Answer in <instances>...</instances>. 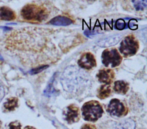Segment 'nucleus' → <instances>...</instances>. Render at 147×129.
I'll list each match as a JSON object with an SVG mask.
<instances>
[{"instance_id":"9d476101","label":"nucleus","mask_w":147,"mask_h":129,"mask_svg":"<svg viewBox=\"0 0 147 129\" xmlns=\"http://www.w3.org/2000/svg\"><path fill=\"white\" fill-rule=\"evenodd\" d=\"M72 23L73 21L71 19L67 17L62 15L56 16L48 22L49 24L56 26H67Z\"/></svg>"},{"instance_id":"4be33fe9","label":"nucleus","mask_w":147,"mask_h":129,"mask_svg":"<svg viewBox=\"0 0 147 129\" xmlns=\"http://www.w3.org/2000/svg\"><path fill=\"white\" fill-rule=\"evenodd\" d=\"M24 129H36V128H35L34 127H31V126H26V127H25Z\"/></svg>"},{"instance_id":"f03ea898","label":"nucleus","mask_w":147,"mask_h":129,"mask_svg":"<svg viewBox=\"0 0 147 129\" xmlns=\"http://www.w3.org/2000/svg\"><path fill=\"white\" fill-rule=\"evenodd\" d=\"M82 112L85 120L94 122L102 116L103 110L98 101L91 100L83 104L82 107Z\"/></svg>"},{"instance_id":"0eeeda50","label":"nucleus","mask_w":147,"mask_h":129,"mask_svg":"<svg viewBox=\"0 0 147 129\" xmlns=\"http://www.w3.org/2000/svg\"><path fill=\"white\" fill-rule=\"evenodd\" d=\"M64 119L68 124H72L78 122L80 119V111L79 108L74 104L67 107L64 111Z\"/></svg>"},{"instance_id":"423d86ee","label":"nucleus","mask_w":147,"mask_h":129,"mask_svg":"<svg viewBox=\"0 0 147 129\" xmlns=\"http://www.w3.org/2000/svg\"><path fill=\"white\" fill-rule=\"evenodd\" d=\"M78 65L82 68L90 70L96 66V61L94 56L90 52L83 53L78 61Z\"/></svg>"},{"instance_id":"20e7f679","label":"nucleus","mask_w":147,"mask_h":129,"mask_svg":"<svg viewBox=\"0 0 147 129\" xmlns=\"http://www.w3.org/2000/svg\"><path fill=\"white\" fill-rule=\"evenodd\" d=\"M101 57L102 63L106 67H117L119 65L122 60V57L115 48L105 49Z\"/></svg>"},{"instance_id":"39448f33","label":"nucleus","mask_w":147,"mask_h":129,"mask_svg":"<svg viewBox=\"0 0 147 129\" xmlns=\"http://www.w3.org/2000/svg\"><path fill=\"white\" fill-rule=\"evenodd\" d=\"M107 112L113 116L121 117L127 114V108L123 102L117 99H113L107 107Z\"/></svg>"},{"instance_id":"dca6fc26","label":"nucleus","mask_w":147,"mask_h":129,"mask_svg":"<svg viewBox=\"0 0 147 129\" xmlns=\"http://www.w3.org/2000/svg\"><path fill=\"white\" fill-rule=\"evenodd\" d=\"M115 28L118 30H122L125 28V22L122 19H118L115 22Z\"/></svg>"},{"instance_id":"7ed1b4c3","label":"nucleus","mask_w":147,"mask_h":129,"mask_svg":"<svg viewBox=\"0 0 147 129\" xmlns=\"http://www.w3.org/2000/svg\"><path fill=\"white\" fill-rule=\"evenodd\" d=\"M139 49V43L133 35L126 36L121 42L119 48L120 53L124 57L134 55Z\"/></svg>"},{"instance_id":"aec40b11","label":"nucleus","mask_w":147,"mask_h":129,"mask_svg":"<svg viewBox=\"0 0 147 129\" xmlns=\"http://www.w3.org/2000/svg\"><path fill=\"white\" fill-rule=\"evenodd\" d=\"M81 129H97L95 125L91 124H84Z\"/></svg>"},{"instance_id":"6ab92c4d","label":"nucleus","mask_w":147,"mask_h":129,"mask_svg":"<svg viewBox=\"0 0 147 129\" xmlns=\"http://www.w3.org/2000/svg\"><path fill=\"white\" fill-rule=\"evenodd\" d=\"M48 67V65H42L40 66L39 67H37L35 69H33V70L31 71V73L32 74H36L38 73L41 71H42L43 70H44L45 69H47Z\"/></svg>"},{"instance_id":"ddd939ff","label":"nucleus","mask_w":147,"mask_h":129,"mask_svg":"<svg viewBox=\"0 0 147 129\" xmlns=\"http://www.w3.org/2000/svg\"><path fill=\"white\" fill-rule=\"evenodd\" d=\"M111 93V85L107 84L101 85L97 91V97L100 99H104L108 97Z\"/></svg>"},{"instance_id":"412c9836","label":"nucleus","mask_w":147,"mask_h":129,"mask_svg":"<svg viewBox=\"0 0 147 129\" xmlns=\"http://www.w3.org/2000/svg\"><path fill=\"white\" fill-rule=\"evenodd\" d=\"M4 95H5L4 88H3V86L1 81H0V102L1 101L2 99H3Z\"/></svg>"},{"instance_id":"f257e3e1","label":"nucleus","mask_w":147,"mask_h":129,"mask_svg":"<svg viewBox=\"0 0 147 129\" xmlns=\"http://www.w3.org/2000/svg\"><path fill=\"white\" fill-rule=\"evenodd\" d=\"M21 14L24 19L33 22H41L48 16L46 8L34 4L25 5L22 9Z\"/></svg>"},{"instance_id":"6e6552de","label":"nucleus","mask_w":147,"mask_h":129,"mask_svg":"<svg viewBox=\"0 0 147 129\" xmlns=\"http://www.w3.org/2000/svg\"><path fill=\"white\" fill-rule=\"evenodd\" d=\"M96 77L99 82L110 85L115 77V73L111 69H102L96 74Z\"/></svg>"},{"instance_id":"9b49d317","label":"nucleus","mask_w":147,"mask_h":129,"mask_svg":"<svg viewBox=\"0 0 147 129\" xmlns=\"http://www.w3.org/2000/svg\"><path fill=\"white\" fill-rule=\"evenodd\" d=\"M129 89V83L123 80H118L114 83L113 89L117 93L125 95L128 91Z\"/></svg>"},{"instance_id":"f8f14e48","label":"nucleus","mask_w":147,"mask_h":129,"mask_svg":"<svg viewBox=\"0 0 147 129\" xmlns=\"http://www.w3.org/2000/svg\"><path fill=\"white\" fill-rule=\"evenodd\" d=\"M0 18L6 21L13 20L16 18V14L10 8L3 6L0 7Z\"/></svg>"},{"instance_id":"4468645a","label":"nucleus","mask_w":147,"mask_h":129,"mask_svg":"<svg viewBox=\"0 0 147 129\" xmlns=\"http://www.w3.org/2000/svg\"><path fill=\"white\" fill-rule=\"evenodd\" d=\"M18 99L17 97H10L4 103L3 108L6 111H13L18 106Z\"/></svg>"},{"instance_id":"1a4fd4ad","label":"nucleus","mask_w":147,"mask_h":129,"mask_svg":"<svg viewBox=\"0 0 147 129\" xmlns=\"http://www.w3.org/2000/svg\"><path fill=\"white\" fill-rule=\"evenodd\" d=\"M121 35H115L99 40L96 44L101 47H110L118 43L121 39Z\"/></svg>"},{"instance_id":"5701e85b","label":"nucleus","mask_w":147,"mask_h":129,"mask_svg":"<svg viewBox=\"0 0 147 129\" xmlns=\"http://www.w3.org/2000/svg\"><path fill=\"white\" fill-rule=\"evenodd\" d=\"M1 122H0V129H1Z\"/></svg>"},{"instance_id":"2eb2a0df","label":"nucleus","mask_w":147,"mask_h":129,"mask_svg":"<svg viewBox=\"0 0 147 129\" xmlns=\"http://www.w3.org/2000/svg\"><path fill=\"white\" fill-rule=\"evenodd\" d=\"M137 10H143L146 6V1H132Z\"/></svg>"},{"instance_id":"a211bd4d","label":"nucleus","mask_w":147,"mask_h":129,"mask_svg":"<svg viewBox=\"0 0 147 129\" xmlns=\"http://www.w3.org/2000/svg\"><path fill=\"white\" fill-rule=\"evenodd\" d=\"M9 129H21V124L17 120L12 122L9 124Z\"/></svg>"},{"instance_id":"f3484780","label":"nucleus","mask_w":147,"mask_h":129,"mask_svg":"<svg viewBox=\"0 0 147 129\" xmlns=\"http://www.w3.org/2000/svg\"><path fill=\"white\" fill-rule=\"evenodd\" d=\"M54 80V75L52 76V77L51 78V80L49 81V83H48V85L46 88V89L44 91V93L45 95H48L49 94H51L52 92V84H53V81Z\"/></svg>"}]
</instances>
